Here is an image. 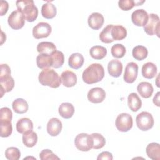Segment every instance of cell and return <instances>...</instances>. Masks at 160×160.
Returning <instances> with one entry per match:
<instances>
[{"instance_id": "obj_1", "label": "cell", "mask_w": 160, "mask_h": 160, "mask_svg": "<svg viewBox=\"0 0 160 160\" xmlns=\"http://www.w3.org/2000/svg\"><path fill=\"white\" fill-rule=\"evenodd\" d=\"M104 76V69L99 63L89 65L82 72L83 81L88 84H92L101 81Z\"/></svg>"}, {"instance_id": "obj_2", "label": "cell", "mask_w": 160, "mask_h": 160, "mask_svg": "<svg viewBox=\"0 0 160 160\" xmlns=\"http://www.w3.org/2000/svg\"><path fill=\"white\" fill-rule=\"evenodd\" d=\"M18 10L28 22L34 21L38 16V9L32 0H19L16 2Z\"/></svg>"}, {"instance_id": "obj_3", "label": "cell", "mask_w": 160, "mask_h": 160, "mask_svg": "<svg viewBox=\"0 0 160 160\" xmlns=\"http://www.w3.org/2000/svg\"><path fill=\"white\" fill-rule=\"evenodd\" d=\"M39 82L42 86H48L52 88L59 87L61 83V78L55 70L49 68L42 69L39 74Z\"/></svg>"}, {"instance_id": "obj_4", "label": "cell", "mask_w": 160, "mask_h": 160, "mask_svg": "<svg viewBox=\"0 0 160 160\" xmlns=\"http://www.w3.org/2000/svg\"><path fill=\"white\" fill-rule=\"evenodd\" d=\"M136 122L138 128L143 131L149 130L154 124L152 114L147 111H142L138 114L136 118Z\"/></svg>"}, {"instance_id": "obj_5", "label": "cell", "mask_w": 160, "mask_h": 160, "mask_svg": "<svg viewBox=\"0 0 160 160\" xmlns=\"http://www.w3.org/2000/svg\"><path fill=\"white\" fill-rule=\"evenodd\" d=\"M74 144L79 151H89L93 146V140L91 135L84 132L78 134L74 139Z\"/></svg>"}, {"instance_id": "obj_6", "label": "cell", "mask_w": 160, "mask_h": 160, "mask_svg": "<svg viewBox=\"0 0 160 160\" xmlns=\"http://www.w3.org/2000/svg\"><path fill=\"white\" fill-rule=\"evenodd\" d=\"M160 21L159 17L156 14H149V18L147 24L144 26V32L148 35H157L159 36Z\"/></svg>"}, {"instance_id": "obj_7", "label": "cell", "mask_w": 160, "mask_h": 160, "mask_svg": "<svg viewBox=\"0 0 160 160\" xmlns=\"http://www.w3.org/2000/svg\"><path fill=\"white\" fill-rule=\"evenodd\" d=\"M115 125L118 130L121 132H127L129 131L133 125L132 116L128 113H121L118 116L116 119Z\"/></svg>"}, {"instance_id": "obj_8", "label": "cell", "mask_w": 160, "mask_h": 160, "mask_svg": "<svg viewBox=\"0 0 160 160\" xmlns=\"http://www.w3.org/2000/svg\"><path fill=\"white\" fill-rule=\"evenodd\" d=\"M52 31L51 26L47 22H40L32 29V35L35 39H39L48 38Z\"/></svg>"}, {"instance_id": "obj_9", "label": "cell", "mask_w": 160, "mask_h": 160, "mask_svg": "<svg viewBox=\"0 0 160 160\" xmlns=\"http://www.w3.org/2000/svg\"><path fill=\"white\" fill-rule=\"evenodd\" d=\"M8 22L12 29L18 30L24 26L25 19L22 14L18 10H16L12 11L9 16Z\"/></svg>"}, {"instance_id": "obj_10", "label": "cell", "mask_w": 160, "mask_h": 160, "mask_svg": "<svg viewBox=\"0 0 160 160\" xmlns=\"http://www.w3.org/2000/svg\"><path fill=\"white\" fill-rule=\"evenodd\" d=\"M138 74V65L134 62L128 63L125 68L124 80L127 83H132L137 78Z\"/></svg>"}, {"instance_id": "obj_11", "label": "cell", "mask_w": 160, "mask_h": 160, "mask_svg": "<svg viewBox=\"0 0 160 160\" xmlns=\"http://www.w3.org/2000/svg\"><path fill=\"white\" fill-rule=\"evenodd\" d=\"M149 14L143 9L135 10L131 14L132 23L137 26H144L148 21Z\"/></svg>"}, {"instance_id": "obj_12", "label": "cell", "mask_w": 160, "mask_h": 160, "mask_svg": "<svg viewBox=\"0 0 160 160\" xmlns=\"http://www.w3.org/2000/svg\"><path fill=\"white\" fill-rule=\"evenodd\" d=\"M88 100L94 104H98L102 102L106 98L105 91L99 87H96L91 89L88 93Z\"/></svg>"}, {"instance_id": "obj_13", "label": "cell", "mask_w": 160, "mask_h": 160, "mask_svg": "<svg viewBox=\"0 0 160 160\" xmlns=\"http://www.w3.org/2000/svg\"><path fill=\"white\" fill-rule=\"evenodd\" d=\"M62 124L61 121L56 118L50 119L47 124L46 129L48 134L51 136H58L61 131Z\"/></svg>"}, {"instance_id": "obj_14", "label": "cell", "mask_w": 160, "mask_h": 160, "mask_svg": "<svg viewBox=\"0 0 160 160\" xmlns=\"http://www.w3.org/2000/svg\"><path fill=\"white\" fill-rule=\"evenodd\" d=\"M104 18L103 16L99 12H93L88 18V22L89 26L94 29L98 30L103 25Z\"/></svg>"}, {"instance_id": "obj_15", "label": "cell", "mask_w": 160, "mask_h": 160, "mask_svg": "<svg viewBox=\"0 0 160 160\" xmlns=\"http://www.w3.org/2000/svg\"><path fill=\"white\" fill-rule=\"evenodd\" d=\"M61 80L64 86L70 88L76 84L77 76L74 72L69 70H66L61 73Z\"/></svg>"}, {"instance_id": "obj_16", "label": "cell", "mask_w": 160, "mask_h": 160, "mask_svg": "<svg viewBox=\"0 0 160 160\" xmlns=\"http://www.w3.org/2000/svg\"><path fill=\"white\" fill-rule=\"evenodd\" d=\"M122 68V62L117 59L111 60L108 65V72L110 76L114 78H118L121 75Z\"/></svg>"}, {"instance_id": "obj_17", "label": "cell", "mask_w": 160, "mask_h": 160, "mask_svg": "<svg viewBox=\"0 0 160 160\" xmlns=\"http://www.w3.org/2000/svg\"><path fill=\"white\" fill-rule=\"evenodd\" d=\"M16 130L21 134H24L26 132L32 131L33 123L32 121L28 118H23L18 120L16 126Z\"/></svg>"}, {"instance_id": "obj_18", "label": "cell", "mask_w": 160, "mask_h": 160, "mask_svg": "<svg viewBox=\"0 0 160 160\" xmlns=\"http://www.w3.org/2000/svg\"><path fill=\"white\" fill-rule=\"evenodd\" d=\"M0 84L1 89V98L4 93L11 91L14 86V80L11 75L0 77Z\"/></svg>"}, {"instance_id": "obj_19", "label": "cell", "mask_w": 160, "mask_h": 160, "mask_svg": "<svg viewBox=\"0 0 160 160\" xmlns=\"http://www.w3.org/2000/svg\"><path fill=\"white\" fill-rule=\"evenodd\" d=\"M36 64L39 68L44 69L52 67L53 61L52 57L49 54H39L36 57Z\"/></svg>"}, {"instance_id": "obj_20", "label": "cell", "mask_w": 160, "mask_h": 160, "mask_svg": "<svg viewBox=\"0 0 160 160\" xmlns=\"http://www.w3.org/2000/svg\"><path fill=\"white\" fill-rule=\"evenodd\" d=\"M137 90L141 97L144 98H150L154 91L152 84L148 82H141L137 86Z\"/></svg>"}, {"instance_id": "obj_21", "label": "cell", "mask_w": 160, "mask_h": 160, "mask_svg": "<svg viewBox=\"0 0 160 160\" xmlns=\"http://www.w3.org/2000/svg\"><path fill=\"white\" fill-rule=\"evenodd\" d=\"M157 66L151 62H148L142 67V75L146 79H152L157 74Z\"/></svg>"}, {"instance_id": "obj_22", "label": "cell", "mask_w": 160, "mask_h": 160, "mask_svg": "<svg viewBox=\"0 0 160 160\" xmlns=\"http://www.w3.org/2000/svg\"><path fill=\"white\" fill-rule=\"evenodd\" d=\"M128 104L132 111L136 112L141 108L142 101L136 93L131 92L128 97Z\"/></svg>"}, {"instance_id": "obj_23", "label": "cell", "mask_w": 160, "mask_h": 160, "mask_svg": "<svg viewBox=\"0 0 160 160\" xmlns=\"http://www.w3.org/2000/svg\"><path fill=\"white\" fill-rule=\"evenodd\" d=\"M84 62V58L83 56L79 52L72 54L68 59L69 66L74 69H79L83 65Z\"/></svg>"}, {"instance_id": "obj_24", "label": "cell", "mask_w": 160, "mask_h": 160, "mask_svg": "<svg viewBox=\"0 0 160 160\" xmlns=\"http://www.w3.org/2000/svg\"><path fill=\"white\" fill-rule=\"evenodd\" d=\"M146 152L148 156L152 160L160 159V146L157 142H151L149 144L146 148Z\"/></svg>"}, {"instance_id": "obj_25", "label": "cell", "mask_w": 160, "mask_h": 160, "mask_svg": "<svg viewBox=\"0 0 160 160\" xmlns=\"http://www.w3.org/2000/svg\"><path fill=\"white\" fill-rule=\"evenodd\" d=\"M57 13L56 6L51 2H48L44 4L41 8V14L46 19L54 18Z\"/></svg>"}, {"instance_id": "obj_26", "label": "cell", "mask_w": 160, "mask_h": 160, "mask_svg": "<svg viewBox=\"0 0 160 160\" xmlns=\"http://www.w3.org/2000/svg\"><path fill=\"white\" fill-rule=\"evenodd\" d=\"M58 110L60 116L64 119L71 118L74 113V107L70 102H62Z\"/></svg>"}, {"instance_id": "obj_27", "label": "cell", "mask_w": 160, "mask_h": 160, "mask_svg": "<svg viewBox=\"0 0 160 160\" xmlns=\"http://www.w3.org/2000/svg\"><path fill=\"white\" fill-rule=\"evenodd\" d=\"M37 51L39 54H46L51 55L56 51V46L51 42L42 41L37 46Z\"/></svg>"}, {"instance_id": "obj_28", "label": "cell", "mask_w": 160, "mask_h": 160, "mask_svg": "<svg viewBox=\"0 0 160 160\" xmlns=\"http://www.w3.org/2000/svg\"><path fill=\"white\" fill-rule=\"evenodd\" d=\"M14 111L17 114H24L28 110L29 106L26 100L22 98H18L15 99L12 104Z\"/></svg>"}, {"instance_id": "obj_29", "label": "cell", "mask_w": 160, "mask_h": 160, "mask_svg": "<svg viewBox=\"0 0 160 160\" xmlns=\"http://www.w3.org/2000/svg\"><path fill=\"white\" fill-rule=\"evenodd\" d=\"M111 34L114 41H121L126 37L127 31L126 28L121 25H113Z\"/></svg>"}, {"instance_id": "obj_30", "label": "cell", "mask_w": 160, "mask_h": 160, "mask_svg": "<svg viewBox=\"0 0 160 160\" xmlns=\"http://www.w3.org/2000/svg\"><path fill=\"white\" fill-rule=\"evenodd\" d=\"M22 142L28 148H32L38 142V135L37 134L31 131L23 134L22 135Z\"/></svg>"}, {"instance_id": "obj_31", "label": "cell", "mask_w": 160, "mask_h": 160, "mask_svg": "<svg viewBox=\"0 0 160 160\" xmlns=\"http://www.w3.org/2000/svg\"><path fill=\"white\" fill-rule=\"evenodd\" d=\"M89 54L94 59H102L106 56L107 50L102 46H94L90 49Z\"/></svg>"}, {"instance_id": "obj_32", "label": "cell", "mask_w": 160, "mask_h": 160, "mask_svg": "<svg viewBox=\"0 0 160 160\" xmlns=\"http://www.w3.org/2000/svg\"><path fill=\"white\" fill-rule=\"evenodd\" d=\"M132 54L135 59L138 61H142L147 58L148 51L145 46L138 45L133 48Z\"/></svg>"}, {"instance_id": "obj_33", "label": "cell", "mask_w": 160, "mask_h": 160, "mask_svg": "<svg viewBox=\"0 0 160 160\" xmlns=\"http://www.w3.org/2000/svg\"><path fill=\"white\" fill-rule=\"evenodd\" d=\"M112 26H113L112 24H109V25L106 26L102 29V31L100 32L99 39L102 42L109 44V43H111L114 41V40L112 38L111 34Z\"/></svg>"}, {"instance_id": "obj_34", "label": "cell", "mask_w": 160, "mask_h": 160, "mask_svg": "<svg viewBox=\"0 0 160 160\" xmlns=\"http://www.w3.org/2000/svg\"><path fill=\"white\" fill-rule=\"evenodd\" d=\"M51 56L53 61L52 68L57 69L62 67L64 62V56L62 52L56 50L52 52Z\"/></svg>"}, {"instance_id": "obj_35", "label": "cell", "mask_w": 160, "mask_h": 160, "mask_svg": "<svg viewBox=\"0 0 160 160\" xmlns=\"http://www.w3.org/2000/svg\"><path fill=\"white\" fill-rule=\"evenodd\" d=\"M1 136L2 138L9 137L12 132V126L11 121H0Z\"/></svg>"}, {"instance_id": "obj_36", "label": "cell", "mask_w": 160, "mask_h": 160, "mask_svg": "<svg viewBox=\"0 0 160 160\" xmlns=\"http://www.w3.org/2000/svg\"><path fill=\"white\" fill-rule=\"evenodd\" d=\"M93 140L92 149H99L103 148L106 144V140L104 137L98 132L92 133L91 134Z\"/></svg>"}, {"instance_id": "obj_37", "label": "cell", "mask_w": 160, "mask_h": 160, "mask_svg": "<svg viewBox=\"0 0 160 160\" xmlns=\"http://www.w3.org/2000/svg\"><path fill=\"white\" fill-rule=\"evenodd\" d=\"M111 52L113 57L116 58H121L126 54V48L121 44H116L111 49Z\"/></svg>"}, {"instance_id": "obj_38", "label": "cell", "mask_w": 160, "mask_h": 160, "mask_svg": "<svg viewBox=\"0 0 160 160\" xmlns=\"http://www.w3.org/2000/svg\"><path fill=\"white\" fill-rule=\"evenodd\" d=\"M5 156L9 160H18L21 157V152L16 147H9L5 151Z\"/></svg>"}, {"instance_id": "obj_39", "label": "cell", "mask_w": 160, "mask_h": 160, "mask_svg": "<svg viewBox=\"0 0 160 160\" xmlns=\"http://www.w3.org/2000/svg\"><path fill=\"white\" fill-rule=\"evenodd\" d=\"M12 118V112L8 107H3L0 109V121H11Z\"/></svg>"}, {"instance_id": "obj_40", "label": "cell", "mask_w": 160, "mask_h": 160, "mask_svg": "<svg viewBox=\"0 0 160 160\" xmlns=\"http://www.w3.org/2000/svg\"><path fill=\"white\" fill-rule=\"evenodd\" d=\"M39 158L41 160L46 159H59V158L53 153L50 149H44L39 153Z\"/></svg>"}, {"instance_id": "obj_41", "label": "cell", "mask_w": 160, "mask_h": 160, "mask_svg": "<svg viewBox=\"0 0 160 160\" xmlns=\"http://www.w3.org/2000/svg\"><path fill=\"white\" fill-rule=\"evenodd\" d=\"M118 5L123 11H129L136 6L135 1L133 0H120L118 2Z\"/></svg>"}, {"instance_id": "obj_42", "label": "cell", "mask_w": 160, "mask_h": 160, "mask_svg": "<svg viewBox=\"0 0 160 160\" xmlns=\"http://www.w3.org/2000/svg\"><path fill=\"white\" fill-rule=\"evenodd\" d=\"M11 75V68L7 64H1V72L0 77Z\"/></svg>"}, {"instance_id": "obj_43", "label": "cell", "mask_w": 160, "mask_h": 160, "mask_svg": "<svg viewBox=\"0 0 160 160\" xmlns=\"http://www.w3.org/2000/svg\"><path fill=\"white\" fill-rule=\"evenodd\" d=\"M113 159V156L112 153L109 151H103L100 153L98 158V160H102V159H108V160H112Z\"/></svg>"}, {"instance_id": "obj_44", "label": "cell", "mask_w": 160, "mask_h": 160, "mask_svg": "<svg viewBox=\"0 0 160 160\" xmlns=\"http://www.w3.org/2000/svg\"><path fill=\"white\" fill-rule=\"evenodd\" d=\"M9 4L6 1H1V16H4L6 14L8 11Z\"/></svg>"}, {"instance_id": "obj_45", "label": "cell", "mask_w": 160, "mask_h": 160, "mask_svg": "<svg viewBox=\"0 0 160 160\" xmlns=\"http://www.w3.org/2000/svg\"><path fill=\"white\" fill-rule=\"evenodd\" d=\"M153 102L157 106H159V92H158L154 97Z\"/></svg>"}]
</instances>
